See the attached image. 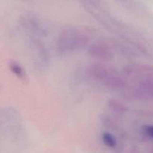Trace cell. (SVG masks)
Instances as JSON below:
<instances>
[{
	"label": "cell",
	"mask_w": 153,
	"mask_h": 153,
	"mask_svg": "<svg viewBox=\"0 0 153 153\" xmlns=\"http://www.w3.org/2000/svg\"><path fill=\"white\" fill-rule=\"evenodd\" d=\"M9 68L10 71L16 75L18 78L22 80L26 79V73L23 68L18 62L15 61H11L9 63Z\"/></svg>",
	"instance_id": "9"
},
{
	"label": "cell",
	"mask_w": 153,
	"mask_h": 153,
	"mask_svg": "<svg viewBox=\"0 0 153 153\" xmlns=\"http://www.w3.org/2000/svg\"><path fill=\"white\" fill-rule=\"evenodd\" d=\"M123 73L126 76L131 75H142L144 77L153 76V67L149 65H139V64H129L123 68Z\"/></svg>",
	"instance_id": "5"
},
{
	"label": "cell",
	"mask_w": 153,
	"mask_h": 153,
	"mask_svg": "<svg viewBox=\"0 0 153 153\" xmlns=\"http://www.w3.org/2000/svg\"><path fill=\"white\" fill-rule=\"evenodd\" d=\"M103 83L106 87L111 88V89L117 90L122 89V88H126L128 82L122 76H119L116 71L113 70L107 77L105 78Z\"/></svg>",
	"instance_id": "6"
},
{
	"label": "cell",
	"mask_w": 153,
	"mask_h": 153,
	"mask_svg": "<svg viewBox=\"0 0 153 153\" xmlns=\"http://www.w3.org/2000/svg\"><path fill=\"white\" fill-rule=\"evenodd\" d=\"M113 71L111 68H108L101 63H94L88 65L86 68V74L89 77L97 81H103Z\"/></svg>",
	"instance_id": "4"
},
{
	"label": "cell",
	"mask_w": 153,
	"mask_h": 153,
	"mask_svg": "<svg viewBox=\"0 0 153 153\" xmlns=\"http://www.w3.org/2000/svg\"><path fill=\"white\" fill-rule=\"evenodd\" d=\"M151 153H153V148H152V152H151Z\"/></svg>",
	"instance_id": "12"
},
{
	"label": "cell",
	"mask_w": 153,
	"mask_h": 153,
	"mask_svg": "<svg viewBox=\"0 0 153 153\" xmlns=\"http://www.w3.org/2000/svg\"><path fill=\"white\" fill-rule=\"evenodd\" d=\"M129 98L138 100H153V76L144 77L128 92Z\"/></svg>",
	"instance_id": "2"
},
{
	"label": "cell",
	"mask_w": 153,
	"mask_h": 153,
	"mask_svg": "<svg viewBox=\"0 0 153 153\" xmlns=\"http://www.w3.org/2000/svg\"><path fill=\"white\" fill-rule=\"evenodd\" d=\"M24 26L26 28L29 29L32 32L36 33L37 34H46V31H45L44 28L42 26H40L34 20H26L24 22Z\"/></svg>",
	"instance_id": "8"
},
{
	"label": "cell",
	"mask_w": 153,
	"mask_h": 153,
	"mask_svg": "<svg viewBox=\"0 0 153 153\" xmlns=\"http://www.w3.org/2000/svg\"><path fill=\"white\" fill-rule=\"evenodd\" d=\"M88 52L93 58L102 61H108L113 56V52L111 47L104 42H97L90 45Z\"/></svg>",
	"instance_id": "3"
},
{
	"label": "cell",
	"mask_w": 153,
	"mask_h": 153,
	"mask_svg": "<svg viewBox=\"0 0 153 153\" xmlns=\"http://www.w3.org/2000/svg\"><path fill=\"white\" fill-rule=\"evenodd\" d=\"M143 132L146 136L153 139V124H148L145 125L143 128Z\"/></svg>",
	"instance_id": "11"
},
{
	"label": "cell",
	"mask_w": 153,
	"mask_h": 153,
	"mask_svg": "<svg viewBox=\"0 0 153 153\" xmlns=\"http://www.w3.org/2000/svg\"><path fill=\"white\" fill-rule=\"evenodd\" d=\"M88 43V36L76 28H66L58 39V48L61 52H72L83 49Z\"/></svg>",
	"instance_id": "1"
},
{
	"label": "cell",
	"mask_w": 153,
	"mask_h": 153,
	"mask_svg": "<svg viewBox=\"0 0 153 153\" xmlns=\"http://www.w3.org/2000/svg\"><path fill=\"white\" fill-rule=\"evenodd\" d=\"M102 139L105 146L109 148H114L117 146V140L114 136L108 132H104L102 135Z\"/></svg>",
	"instance_id": "10"
},
{
	"label": "cell",
	"mask_w": 153,
	"mask_h": 153,
	"mask_svg": "<svg viewBox=\"0 0 153 153\" xmlns=\"http://www.w3.org/2000/svg\"><path fill=\"white\" fill-rule=\"evenodd\" d=\"M108 105L109 109L115 113L123 114L128 110V108L126 105L116 99H110L108 102Z\"/></svg>",
	"instance_id": "7"
}]
</instances>
